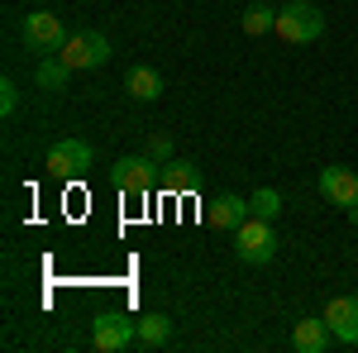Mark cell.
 Segmentation results:
<instances>
[{
	"mask_svg": "<svg viewBox=\"0 0 358 353\" xmlns=\"http://www.w3.org/2000/svg\"><path fill=\"white\" fill-rule=\"evenodd\" d=\"M67 77H72V67L62 62V53L48 57V62H38V72H34V82L43 86V91H62V86H67Z\"/></svg>",
	"mask_w": 358,
	"mask_h": 353,
	"instance_id": "15",
	"label": "cell"
},
{
	"mask_svg": "<svg viewBox=\"0 0 358 353\" xmlns=\"http://www.w3.org/2000/svg\"><path fill=\"white\" fill-rule=\"evenodd\" d=\"M196 187H201V172H196V163H187V158H172V163L163 167V191H172V196H192Z\"/></svg>",
	"mask_w": 358,
	"mask_h": 353,
	"instance_id": "12",
	"label": "cell"
},
{
	"mask_svg": "<svg viewBox=\"0 0 358 353\" xmlns=\"http://www.w3.org/2000/svg\"><path fill=\"white\" fill-rule=\"evenodd\" d=\"M273 29H277V10L273 5H248L244 10V34L258 38V34H273Z\"/></svg>",
	"mask_w": 358,
	"mask_h": 353,
	"instance_id": "17",
	"label": "cell"
},
{
	"mask_svg": "<svg viewBox=\"0 0 358 353\" xmlns=\"http://www.w3.org/2000/svg\"><path fill=\"white\" fill-rule=\"evenodd\" d=\"M248 215H253V210H248V201H244V196H229V191H224L220 201H210V206H206V219H210L215 229H239Z\"/></svg>",
	"mask_w": 358,
	"mask_h": 353,
	"instance_id": "11",
	"label": "cell"
},
{
	"mask_svg": "<svg viewBox=\"0 0 358 353\" xmlns=\"http://www.w3.org/2000/svg\"><path fill=\"white\" fill-rule=\"evenodd\" d=\"M62 62H67L72 72H86V67H106V62H110V38H106V34H96V29H82V34H72V38H67V48H62Z\"/></svg>",
	"mask_w": 358,
	"mask_h": 353,
	"instance_id": "4",
	"label": "cell"
},
{
	"mask_svg": "<svg viewBox=\"0 0 358 353\" xmlns=\"http://www.w3.org/2000/svg\"><path fill=\"white\" fill-rule=\"evenodd\" d=\"M91 344H96L101 353H120V349H129V344H138V320L106 310V315H96V334H91Z\"/></svg>",
	"mask_w": 358,
	"mask_h": 353,
	"instance_id": "7",
	"label": "cell"
},
{
	"mask_svg": "<svg viewBox=\"0 0 358 353\" xmlns=\"http://www.w3.org/2000/svg\"><path fill=\"white\" fill-rule=\"evenodd\" d=\"M315 187H320V196H325L330 206H354L358 201V172L354 167H325Z\"/></svg>",
	"mask_w": 358,
	"mask_h": 353,
	"instance_id": "9",
	"label": "cell"
},
{
	"mask_svg": "<svg viewBox=\"0 0 358 353\" xmlns=\"http://www.w3.org/2000/svg\"><path fill=\"white\" fill-rule=\"evenodd\" d=\"M325 325H330V334L339 344H358V296H330Z\"/></svg>",
	"mask_w": 358,
	"mask_h": 353,
	"instance_id": "8",
	"label": "cell"
},
{
	"mask_svg": "<svg viewBox=\"0 0 358 353\" xmlns=\"http://www.w3.org/2000/svg\"><path fill=\"white\" fill-rule=\"evenodd\" d=\"M24 43L34 53H62L67 48V29H62V20L53 10H34V15H24Z\"/></svg>",
	"mask_w": 358,
	"mask_h": 353,
	"instance_id": "5",
	"label": "cell"
},
{
	"mask_svg": "<svg viewBox=\"0 0 358 353\" xmlns=\"http://www.w3.org/2000/svg\"><path fill=\"white\" fill-rule=\"evenodd\" d=\"M344 210H349V219H354V224H358V201H354V206H344Z\"/></svg>",
	"mask_w": 358,
	"mask_h": 353,
	"instance_id": "20",
	"label": "cell"
},
{
	"mask_svg": "<svg viewBox=\"0 0 358 353\" xmlns=\"http://www.w3.org/2000/svg\"><path fill=\"white\" fill-rule=\"evenodd\" d=\"M143 153H148L153 163H172V138H167V134H153L148 143H143Z\"/></svg>",
	"mask_w": 358,
	"mask_h": 353,
	"instance_id": "18",
	"label": "cell"
},
{
	"mask_svg": "<svg viewBox=\"0 0 358 353\" xmlns=\"http://www.w3.org/2000/svg\"><path fill=\"white\" fill-rule=\"evenodd\" d=\"M273 34L282 38V43H292V48L315 43V38L325 34V15H320V5H310V0H292V5L277 10V29Z\"/></svg>",
	"mask_w": 358,
	"mask_h": 353,
	"instance_id": "1",
	"label": "cell"
},
{
	"mask_svg": "<svg viewBox=\"0 0 358 353\" xmlns=\"http://www.w3.org/2000/svg\"><path fill=\"white\" fill-rule=\"evenodd\" d=\"M330 325H325V315H301L296 325H292V349L301 353H325L330 349Z\"/></svg>",
	"mask_w": 358,
	"mask_h": 353,
	"instance_id": "10",
	"label": "cell"
},
{
	"mask_svg": "<svg viewBox=\"0 0 358 353\" xmlns=\"http://www.w3.org/2000/svg\"><path fill=\"white\" fill-rule=\"evenodd\" d=\"M172 339V320L167 315H143L138 320V349H163Z\"/></svg>",
	"mask_w": 358,
	"mask_h": 353,
	"instance_id": "14",
	"label": "cell"
},
{
	"mask_svg": "<svg viewBox=\"0 0 358 353\" xmlns=\"http://www.w3.org/2000/svg\"><path fill=\"white\" fill-rule=\"evenodd\" d=\"M15 110H20V86L5 77L0 82V115H15Z\"/></svg>",
	"mask_w": 358,
	"mask_h": 353,
	"instance_id": "19",
	"label": "cell"
},
{
	"mask_svg": "<svg viewBox=\"0 0 358 353\" xmlns=\"http://www.w3.org/2000/svg\"><path fill=\"white\" fill-rule=\"evenodd\" d=\"M124 91H129L134 101H158V96H163V77L138 62V67H129V77H124Z\"/></svg>",
	"mask_w": 358,
	"mask_h": 353,
	"instance_id": "13",
	"label": "cell"
},
{
	"mask_svg": "<svg viewBox=\"0 0 358 353\" xmlns=\"http://www.w3.org/2000/svg\"><path fill=\"white\" fill-rule=\"evenodd\" d=\"M115 187L124 191V196H148L153 191V177H158V167H153V158L148 153H129V158H120V163L110 167Z\"/></svg>",
	"mask_w": 358,
	"mask_h": 353,
	"instance_id": "6",
	"label": "cell"
},
{
	"mask_svg": "<svg viewBox=\"0 0 358 353\" xmlns=\"http://www.w3.org/2000/svg\"><path fill=\"white\" fill-rule=\"evenodd\" d=\"M282 206H287V201H282V191H277V187H258L253 196H248V210H253L258 219H277V215H282Z\"/></svg>",
	"mask_w": 358,
	"mask_h": 353,
	"instance_id": "16",
	"label": "cell"
},
{
	"mask_svg": "<svg viewBox=\"0 0 358 353\" xmlns=\"http://www.w3.org/2000/svg\"><path fill=\"white\" fill-rule=\"evenodd\" d=\"M234 253H239V263H248V268H263V263H273V258H277L273 219L248 215L244 224L234 229Z\"/></svg>",
	"mask_w": 358,
	"mask_h": 353,
	"instance_id": "2",
	"label": "cell"
},
{
	"mask_svg": "<svg viewBox=\"0 0 358 353\" xmlns=\"http://www.w3.org/2000/svg\"><path fill=\"white\" fill-rule=\"evenodd\" d=\"M43 167L53 177H86L96 167V153H91L86 138H57L53 148H48V158H43Z\"/></svg>",
	"mask_w": 358,
	"mask_h": 353,
	"instance_id": "3",
	"label": "cell"
}]
</instances>
